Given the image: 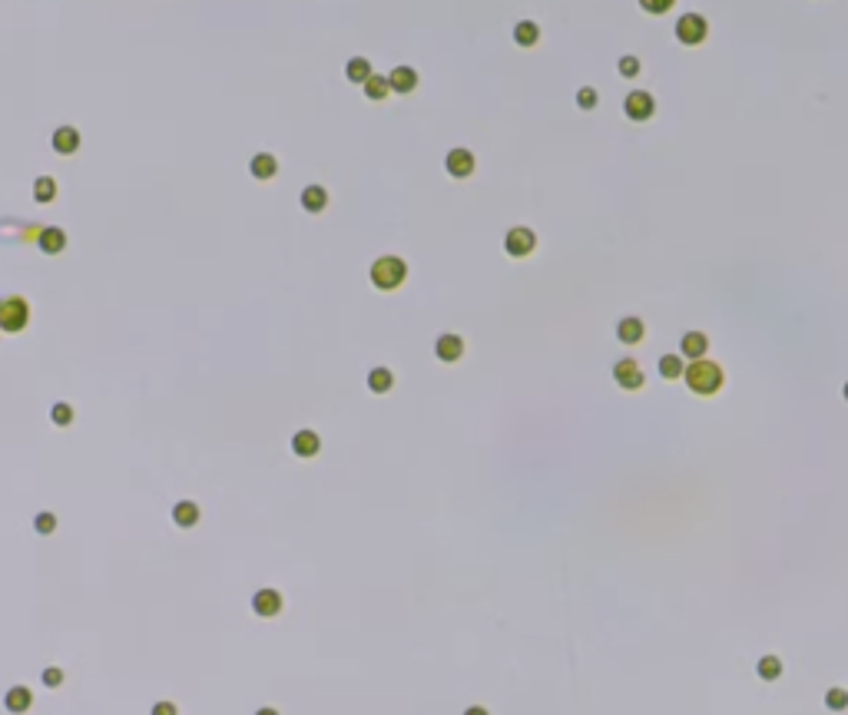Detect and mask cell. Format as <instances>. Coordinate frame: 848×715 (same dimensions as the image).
Instances as JSON below:
<instances>
[{
    "mask_svg": "<svg viewBox=\"0 0 848 715\" xmlns=\"http://www.w3.org/2000/svg\"><path fill=\"white\" fill-rule=\"evenodd\" d=\"M388 83H391L394 93H411V89L418 87V73L411 66H394L391 73H388Z\"/></svg>",
    "mask_w": 848,
    "mask_h": 715,
    "instance_id": "15",
    "label": "cell"
},
{
    "mask_svg": "<svg viewBox=\"0 0 848 715\" xmlns=\"http://www.w3.org/2000/svg\"><path fill=\"white\" fill-rule=\"evenodd\" d=\"M444 166H447V173H451L454 179H464V176L474 173V152L470 150H451Z\"/></svg>",
    "mask_w": 848,
    "mask_h": 715,
    "instance_id": "9",
    "label": "cell"
},
{
    "mask_svg": "<svg viewBox=\"0 0 848 715\" xmlns=\"http://www.w3.org/2000/svg\"><path fill=\"white\" fill-rule=\"evenodd\" d=\"M53 150L60 152V156H70V152L80 150V133H76L73 126H60L57 133H53Z\"/></svg>",
    "mask_w": 848,
    "mask_h": 715,
    "instance_id": "16",
    "label": "cell"
},
{
    "mask_svg": "<svg viewBox=\"0 0 848 715\" xmlns=\"http://www.w3.org/2000/svg\"><path fill=\"white\" fill-rule=\"evenodd\" d=\"M533 245H537V236H533V232H531L527 226L510 229V232H507V238H504L507 255H514V259H524V255H531Z\"/></svg>",
    "mask_w": 848,
    "mask_h": 715,
    "instance_id": "6",
    "label": "cell"
},
{
    "mask_svg": "<svg viewBox=\"0 0 848 715\" xmlns=\"http://www.w3.org/2000/svg\"><path fill=\"white\" fill-rule=\"evenodd\" d=\"M643 335H646V328H643V322L640 318H623L620 325H617V338L623 341V345H640L643 341Z\"/></svg>",
    "mask_w": 848,
    "mask_h": 715,
    "instance_id": "17",
    "label": "cell"
},
{
    "mask_svg": "<svg viewBox=\"0 0 848 715\" xmlns=\"http://www.w3.org/2000/svg\"><path fill=\"white\" fill-rule=\"evenodd\" d=\"M34 527H37V533H43V537H50L53 530H57V517H53V514H37V520H34Z\"/></svg>",
    "mask_w": 848,
    "mask_h": 715,
    "instance_id": "30",
    "label": "cell"
},
{
    "mask_svg": "<svg viewBox=\"0 0 848 715\" xmlns=\"http://www.w3.org/2000/svg\"><path fill=\"white\" fill-rule=\"evenodd\" d=\"M345 76H348L352 83H368V76H371V63H368L365 57H354V60H348V66H345Z\"/></svg>",
    "mask_w": 848,
    "mask_h": 715,
    "instance_id": "24",
    "label": "cell"
},
{
    "mask_svg": "<svg viewBox=\"0 0 848 715\" xmlns=\"http://www.w3.org/2000/svg\"><path fill=\"white\" fill-rule=\"evenodd\" d=\"M150 715H179V709L173 702H156L152 705V712Z\"/></svg>",
    "mask_w": 848,
    "mask_h": 715,
    "instance_id": "35",
    "label": "cell"
},
{
    "mask_svg": "<svg viewBox=\"0 0 848 715\" xmlns=\"http://www.w3.org/2000/svg\"><path fill=\"white\" fill-rule=\"evenodd\" d=\"M623 110H626V116H630V120L643 123V120H649V116L656 113V100H653L646 89H633V93L623 100Z\"/></svg>",
    "mask_w": 848,
    "mask_h": 715,
    "instance_id": "5",
    "label": "cell"
},
{
    "mask_svg": "<svg viewBox=\"0 0 848 715\" xmlns=\"http://www.w3.org/2000/svg\"><path fill=\"white\" fill-rule=\"evenodd\" d=\"M709 37V24L703 13H683L680 20H676V40L680 43H686V47H696V43H703V40Z\"/></svg>",
    "mask_w": 848,
    "mask_h": 715,
    "instance_id": "4",
    "label": "cell"
},
{
    "mask_svg": "<svg viewBox=\"0 0 848 715\" xmlns=\"http://www.w3.org/2000/svg\"><path fill=\"white\" fill-rule=\"evenodd\" d=\"M53 196H57V182H53L50 176H40L37 182H34V199H37V202H53Z\"/></svg>",
    "mask_w": 848,
    "mask_h": 715,
    "instance_id": "26",
    "label": "cell"
},
{
    "mask_svg": "<svg viewBox=\"0 0 848 715\" xmlns=\"http://www.w3.org/2000/svg\"><path fill=\"white\" fill-rule=\"evenodd\" d=\"M759 676L769 679V682H772V679H779V676H782V663H779L775 656H762V659H759Z\"/></svg>",
    "mask_w": 848,
    "mask_h": 715,
    "instance_id": "27",
    "label": "cell"
},
{
    "mask_svg": "<svg viewBox=\"0 0 848 715\" xmlns=\"http://www.w3.org/2000/svg\"><path fill=\"white\" fill-rule=\"evenodd\" d=\"M43 686H50V689H57V686H64V669H57V665H50V669L43 672Z\"/></svg>",
    "mask_w": 848,
    "mask_h": 715,
    "instance_id": "33",
    "label": "cell"
},
{
    "mask_svg": "<svg viewBox=\"0 0 848 715\" xmlns=\"http://www.w3.org/2000/svg\"><path fill=\"white\" fill-rule=\"evenodd\" d=\"M173 523L182 527V530L196 527V523H199V507H196L192 500H179L176 507H173Z\"/></svg>",
    "mask_w": 848,
    "mask_h": 715,
    "instance_id": "18",
    "label": "cell"
},
{
    "mask_svg": "<svg viewBox=\"0 0 848 715\" xmlns=\"http://www.w3.org/2000/svg\"><path fill=\"white\" fill-rule=\"evenodd\" d=\"M842 394H845V401H848V381H845V388H842Z\"/></svg>",
    "mask_w": 848,
    "mask_h": 715,
    "instance_id": "38",
    "label": "cell"
},
{
    "mask_svg": "<svg viewBox=\"0 0 848 715\" xmlns=\"http://www.w3.org/2000/svg\"><path fill=\"white\" fill-rule=\"evenodd\" d=\"M683 354H663L659 358V375L666 377V381H676V377H683Z\"/></svg>",
    "mask_w": 848,
    "mask_h": 715,
    "instance_id": "22",
    "label": "cell"
},
{
    "mask_svg": "<svg viewBox=\"0 0 848 715\" xmlns=\"http://www.w3.org/2000/svg\"><path fill=\"white\" fill-rule=\"evenodd\" d=\"M640 73V60L636 57H623L620 60V76H636Z\"/></svg>",
    "mask_w": 848,
    "mask_h": 715,
    "instance_id": "34",
    "label": "cell"
},
{
    "mask_svg": "<svg viewBox=\"0 0 848 715\" xmlns=\"http://www.w3.org/2000/svg\"><path fill=\"white\" fill-rule=\"evenodd\" d=\"M37 245H40L43 252H47V255H57V252H64V249H66V232H64V229H57V226L40 229Z\"/></svg>",
    "mask_w": 848,
    "mask_h": 715,
    "instance_id": "13",
    "label": "cell"
},
{
    "mask_svg": "<svg viewBox=\"0 0 848 715\" xmlns=\"http://www.w3.org/2000/svg\"><path fill=\"white\" fill-rule=\"evenodd\" d=\"M3 705H7V712L13 715H24L30 705H34V692L27 689V686H13L7 695H3Z\"/></svg>",
    "mask_w": 848,
    "mask_h": 715,
    "instance_id": "12",
    "label": "cell"
},
{
    "mask_svg": "<svg viewBox=\"0 0 848 715\" xmlns=\"http://www.w3.org/2000/svg\"><path fill=\"white\" fill-rule=\"evenodd\" d=\"M252 609H255L259 616H262V619H272V616H279V613H282V593H279V590H268V586H266V590H259V593L252 596Z\"/></svg>",
    "mask_w": 848,
    "mask_h": 715,
    "instance_id": "8",
    "label": "cell"
},
{
    "mask_svg": "<svg viewBox=\"0 0 848 715\" xmlns=\"http://www.w3.org/2000/svg\"><path fill=\"white\" fill-rule=\"evenodd\" d=\"M464 715H491L484 705H470V709H464Z\"/></svg>",
    "mask_w": 848,
    "mask_h": 715,
    "instance_id": "36",
    "label": "cell"
},
{
    "mask_svg": "<svg viewBox=\"0 0 848 715\" xmlns=\"http://www.w3.org/2000/svg\"><path fill=\"white\" fill-rule=\"evenodd\" d=\"M514 40H517V47H533L540 40V27L533 24V20H520L514 27Z\"/></svg>",
    "mask_w": 848,
    "mask_h": 715,
    "instance_id": "21",
    "label": "cell"
},
{
    "mask_svg": "<svg viewBox=\"0 0 848 715\" xmlns=\"http://www.w3.org/2000/svg\"><path fill=\"white\" fill-rule=\"evenodd\" d=\"M577 106H580V110H594V106H596V89L594 87H583L580 93H577Z\"/></svg>",
    "mask_w": 848,
    "mask_h": 715,
    "instance_id": "31",
    "label": "cell"
},
{
    "mask_svg": "<svg viewBox=\"0 0 848 715\" xmlns=\"http://www.w3.org/2000/svg\"><path fill=\"white\" fill-rule=\"evenodd\" d=\"M388 93H391V83H388L385 76H378V73L368 76V83H365V96H368V100H385Z\"/></svg>",
    "mask_w": 848,
    "mask_h": 715,
    "instance_id": "25",
    "label": "cell"
},
{
    "mask_svg": "<svg viewBox=\"0 0 848 715\" xmlns=\"http://www.w3.org/2000/svg\"><path fill=\"white\" fill-rule=\"evenodd\" d=\"M27 322H30V305H27L20 295H10V298L0 301V331H24Z\"/></svg>",
    "mask_w": 848,
    "mask_h": 715,
    "instance_id": "3",
    "label": "cell"
},
{
    "mask_svg": "<svg viewBox=\"0 0 848 715\" xmlns=\"http://www.w3.org/2000/svg\"><path fill=\"white\" fill-rule=\"evenodd\" d=\"M706 348H709V338L703 335V331H686L683 341H680V354H683V358H689V361L706 358Z\"/></svg>",
    "mask_w": 848,
    "mask_h": 715,
    "instance_id": "10",
    "label": "cell"
},
{
    "mask_svg": "<svg viewBox=\"0 0 848 715\" xmlns=\"http://www.w3.org/2000/svg\"><path fill=\"white\" fill-rule=\"evenodd\" d=\"M50 417H53V424H57V427L73 424V407H70V404H53Z\"/></svg>",
    "mask_w": 848,
    "mask_h": 715,
    "instance_id": "29",
    "label": "cell"
},
{
    "mask_svg": "<svg viewBox=\"0 0 848 715\" xmlns=\"http://www.w3.org/2000/svg\"><path fill=\"white\" fill-rule=\"evenodd\" d=\"M405 278H408V265L398 255H381L378 262L371 265V285L381 291H394Z\"/></svg>",
    "mask_w": 848,
    "mask_h": 715,
    "instance_id": "2",
    "label": "cell"
},
{
    "mask_svg": "<svg viewBox=\"0 0 848 715\" xmlns=\"http://www.w3.org/2000/svg\"><path fill=\"white\" fill-rule=\"evenodd\" d=\"M255 715H279V709H259Z\"/></svg>",
    "mask_w": 848,
    "mask_h": 715,
    "instance_id": "37",
    "label": "cell"
},
{
    "mask_svg": "<svg viewBox=\"0 0 848 715\" xmlns=\"http://www.w3.org/2000/svg\"><path fill=\"white\" fill-rule=\"evenodd\" d=\"M683 377H686V384H689V391H696V394H703V398L716 394V391L722 388V381H726V375H722L719 364L706 361V358L689 361V368L683 371Z\"/></svg>",
    "mask_w": 848,
    "mask_h": 715,
    "instance_id": "1",
    "label": "cell"
},
{
    "mask_svg": "<svg viewBox=\"0 0 848 715\" xmlns=\"http://www.w3.org/2000/svg\"><path fill=\"white\" fill-rule=\"evenodd\" d=\"M292 451L299 454V457H315V454L322 451V440H318L315 431H299V434L292 438Z\"/></svg>",
    "mask_w": 848,
    "mask_h": 715,
    "instance_id": "14",
    "label": "cell"
},
{
    "mask_svg": "<svg viewBox=\"0 0 848 715\" xmlns=\"http://www.w3.org/2000/svg\"><path fill=\"white\" fill-rule=\"evenodd\" d=\"M825 705H828L832 712H842V709H848V692L845 689H828V692H825Z\"/></svg>",
    "mask_w": 848,
    "mask_h": 715,
    "instance_id": "28",
    "label": "cell"
},
{
    "mask_svg": "<svg viewBox=\"0 0 848 715\" xmlns=\"http://www.w3.org/2000/svg\"><path fill=\"white\" fill-rule=\"evenodd\" d=\"M676 3V0H640V7H643L646 13H666Z\"/></svg>",
    "mask_w": 848,
    "mask_h": 715,
    "instance_id": "32",
    "label": "cell"
},
{
    "mask_svg": "<svg viewBox=\"0 0 848 715\" xmlns=\"http://www.w3.org/2000/svg\"><path fill=\"white\" fill-rule=\"evenodd\" d=\"M394 384V375L388 371V368H375L371 375H368V388L375 391V394H388Z\"/></svg>",
    "mask_w": 848,
    "mask_h": 715,
    "instance_id": "23",
    "label": "cell"
},
{
    "mask_svg": "<svg viewBox=\"0 0 848 715\" xmlns=\"http://www.w3.org/2000/svg\"><path fill=\"white\" fill-rule=\"evenodd\" d=\"M613 377H617V384L626 391H640L643 388V368L633 361V358H623V361L613 364Z\"/></svg>",
    "mask_w": 848,
    "mask_h": 715,
    "instance_id": "7",
    "label": "cell"
},
{
    "mask_svg": "<svg viewBox=\"0 0 848 715\" xmlns=\"http://www.w3.org/2000/svg\"><path fill=\"white\" fill-rule=\"evenodd\" d=\"M249 169H252L255 179H272L275 173H279V163H275V156H272V152H259V156H252Z\"/></svg>",
    "mask_w": 848,
    "mask_h": 715,
    "instance_id": "19",
    "label": "cell"
},
{
    "mask_svg": "<svg viewBox=\"0 0 848 715\" xmlns=\"http://www.w3.org/2000/svg\"><path fill=\"white\" fill-rule=\"evenodd\" d=\"M302 205H305V212H322L329 205V192L322 186H308L302 192Z\"/></svg>",
    "mask_w": 848,
    "mask_h": 715,
    "instance_id": "20",
    "label": "cell"
},
{
    "mask_svg": "<svg viewBox=\"0 0 848 715\" xmlns=\"http://www.w3.org/2000/svg\"><path fill=\"white\" fill-rule=\"evenodd\" d=\"M434 354L441 361H457L464 354V338L461 335H441V338L434 341Z\"/></svg>",
    "mask_w": 848,
    "mask_h": 715,
    "instance_id": "11",
    "label": "cell"
}]
</instances>
